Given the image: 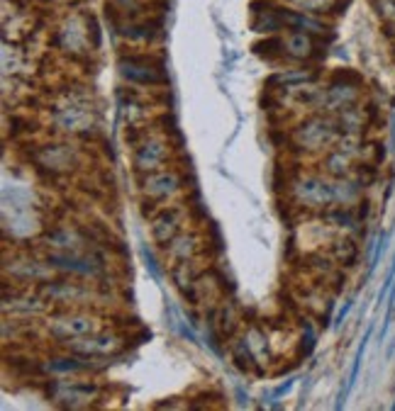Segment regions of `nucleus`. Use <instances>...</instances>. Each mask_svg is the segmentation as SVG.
Returning <instances> with one entry per match:
<instances>
[{"mask_svg": "<svg viewBox=\"0 0 395 411\" xmlns=\"http://www.w3.org/2000/svg\"><path fill=\"white\" fill-rule=\"evenodd\" d=\"M3 231L13 239H27L39 231L32 190L20 185L3 187Z\"/></svg>", "mask_w": 395, "mask_h": 411, "instance_id": "f257e3e1", "label": "nucleus"}, {"mask_svg": "<svg viewBox=\"0 0 395 411\" xmlns=\"http://www.w3.org/2000/svg\"><path fill=\"white\" fill-rule=\"evenodd\" d=\"M47 331L54 341L66 343V341H71V339H81V336L100 331V321H98V316L91 314V311L68 309V307H64L61 311L49 316Z\"/></svg>", "mask_w": 395, "mask_h": 411, "instance_id": "f03ea898", "label": "nucleus"}, {"mask_svg": "<svg viewBox=\"0 0 395 411\" xmlns=\"http://www.w3.org/2000/svg\"><path fill=\"white\" fill-rule=\"evenodd\" d=\"M44 261L49 268L64 275L91 277V280L105 275V263L100 261V256L86 254V251H49L44 254Z\"/></svg>", "mask_w": 395, "mask_h": 411, "instance_id": "7ed1b4c3", "label": "nucleus"}, {"mask_svg": "<svg viewBox=\"0 0 395 411\" xmlns=\"http://www.w3.org/2000/svg\"><path fill=\"white\" fill-rule=\"evenodd\" d=\"M117 68H120L122 81L132 83V86H166L169 83L164 63L154 56H144V54L122 56Z\"/></svg>", "mask_w": 395, "mask_h": 411, "instance_id": "20e7f679", "label": "nucleus"}, {"mask_svg": "<svg viewBox=\"0 0 395 411\" xmlns=\"http://www.w3.org/2000/svg\"><path fill=\"white\" fill-rule=\"evenodd\" d=\"M334 139H339L337 122L329 120V117H322V115L310 117V120L300 122V125L293 130V141L298 144L300 148H305V151L325 148V146H329Z\"/></svg>", "mask_w": 395, "mask_h": 411, "instance_id": "39448f33", "label": "nucleus"}, {"mask_svg": "<svg viewBox=\"0 0 395 411\" xmlns=\"http://www.w3.org/2000/svg\"><path fill=\"white\" fill-rule=\"evenodd\" d=\"M122 343H125V341H122V334L100 329V331H96V334L81 336V339H71L61 346L66 350H71V353L91 355V358H110V355L120 353Z\"/></svg>", "mask_w": 395, "mask_h": 411, "instance_id": "423d86ee", "label": "nucleus"}, {"mask_svg": "<svg viewBox=\"0 0 395 411\" xmlns=\"http://www.w3.org/2000/svg\"><path fill=\"white\" fill-rule=\"evenodd\" d=\"M37 292L44 297L47 304H61V307H76V304H86V300L93 297V290L83 282L76 280H47L39 282Z\"/></svg>", "mask_w": 395, "mask_h": 411, "instance_id": "0eeeda50", "label": "nucleus"}, {"mask_svg": "<svg viewBox=\"0 0 395 411\" xmlns=\"http://www.w3.org/2000/svg\"><path fill=\"white\" fill-rule=\"evenodd\" d=\"M293 200L310 210H327L334 205V183L320 176H303L293 183Z\"/></svg>", "mask_w": 395, "mask_h": 411, "instance_id": "6e6552de", "label": "nucleus"}, {"mask_svg": "<svg viewBox=\"0 0 395 411\" xmlns=\"http://www.w3.org/2000/svg\"><path fill=\"white\" fill-rule=\"evenodd\" d=\"M100 397V387L91 380L81 382H52L49 385V399L64 409H81L88 407L93 399Z\"/></svg>", "mask_w": 395, "mask_h": 411, "instance_id": "1a4fd4ad", "label": "nucleus"}, {"mask_svg": "<svg viewBox=\"0 0 395 411\" xmlns=\"http://www.w3.org/2000/svg\"><path fill=\"white\" fill-rule=\"evenodd\" d=\"M181 187H184V176H181L179 171H174V168H169V171H154V173H147L144 178H142V197L149 202H156V205L164 207L166 200H171V197H176L181 192Z\"/></svg>", "mask_w": 395, "mask_h": 411, "instance_id": "9d476101", "label": "nucleus"}, {"mask_svg": "<svg viewBox=\"0 0 395 411\" xmlns=\"http://www.w3.org/2000/svg\"><path fill=\"white\" fill-rule=\"evenodd\" d=\"M171 158V141L161 137H147L142 139L135 146V153H132V163H135V171L147 176V173L161 171V168L169 163Z\"/></svg>", "mask_w": 395, "mask_h": 411, "instance_id": "9b49d317", "label": "nucleus"}, {"mask_svg": "<svg viewBox=\"0 0 395 411\" xmlns=\"http://www.w3.org/2000/svg\"><path fill=\"white\" fill-rule=\"evenodd\" d=\"M59 49L68 54H83L91 42V17L88 15H71L66 17L57 29V37H54Z\"/></svg>", "mask_w": 395, "mask_h": 411, "instance_id": "f8f14e48", "label": "nucleus"}, {"mask_svg": "<svg viewBox=\"0 0 395 411\" xmlns=\"http://www.w3.org/2000/svg\"><path fill=\"white\" fill-rule=\"evenodd\" d=\"M34 163L52 176H64L78 166V153L68 144H44L34 151Z\"/></svg>", "mask_w": 395, "mask_h": 411, "instance_id": "ddd939ff", "label": "nucleus"}, {"mask_svg": "<svg viewBox=\"0 0 395 411\" xmlns=\"http://www.w3.org/2000/svg\"><path fill=\"white\" fill-rule=\"evenodd\" d=\"M186 217H188V212L181 205L159 207V212L151 217V239L166 249L181 234V226H184Z\"/></svg>", "mask_w": 395, "mask_h": 411, "instance_id": "4468645a", "label": "nucleus"}, {"mask_svg": "<svg viewBox=\"0 0 395 411\" xmlns=\"http://www.w3.org/2000/svg\"><path fill=\"white\" fill-rule=\"evenodd\" d=\"M5 275L13 277L15 282H20V285H29V282H42L49 277V265L47 261L44 263H39L37 258H32V256H17V258H5V265H3Z\"/></svg>", "mask_w": 395, "mask_h": 411, "instance_id": "2eb2a0df", "label": "nucleus"}, {"mask_svg": "<svg viewBox=\"0 0 395 411\" xmlns=\"http://www.w3.org/2000/svg\"><path fill=\"white\" fill-rule=\"evenodd\" d=\"M44 244L52 251H83L88 244L83 229L73 226H52L44 231Z\"/></svg>", "mask_w": 395, "mask_h": 411, "instance_id": "dca6fc26", "label": "nucleus"}, {"mask_svg": "<svg viewBox=\"0 0 395 411\" xmlns=\"http://www.w3.org/2000/svg\"><path fill=\"white\" fill-rule=\"evenodd\" d=\"M44 307H47V302L39 292L15 290L13 287V295H10V290H3L5 311L13 309V314H39V311H44Z\"/></svg>", "mask_w": 395, "mask_h": 411, "instance_id": "f3484780", "label": "nucleus"}, {"mask_svg": "<svg viewBox=\"0 0 395 411\" xmlns=\"http://www.w3.org/2000/svg\"><path fill=\"white\" fill-rule=\"evenodd\" d=\"M359 88L357 86H344V83H329L327 91L320 95L318 105L327 112H342L347 107L357 105Z\"/></svg>", "mask_w": 395, "mask_h": 411, "instance_id": "a211bd4d", "label": "nucleus"}, {"mask_svg": "<svg viewBox=\"0 0 395 411\" xmlns=\"http://www.w3.org/2000/svg\"><path fill=\"white\" fill-rule=\"evenodd\" d=\"M318 44H315V37L310 32H303V29H290L283 37V54H288L295 61H308V59L318 56Z\"/></svg>", "mask_w": 395, "mask_h": 411, "instance_id": "6ab92c4d", "label": "nucleus"}, {"mask_svg": "<svg viewBox=\"0 0 395 411\" xmlns=\"http://www.w3.org/2000/svg\"><path fill=\"white\" fill-rule=\"evenodd\" d=\"M202 251V239L195 231H181L169 246H166V256L171 261H186V258H195Z\"/></svg>", "mask_w": 395, "mask_h": 411, "instance_id": "aec40b11", "label": "nucleus"}, {"mask_svg": "<svg viewBox=\"0 0 395 411\" xmlns=\"http://www.w3.org/2000/svg\"><path fill=\"white\" fill-rule=\"evenodd\" d=\"M230 353H232L234 365L241 370V373L264 375V370H261V360L254 355V350H251V346H249V341L246 339H232L230 341Z\"/></svg>", "mask_w": 395, "mask_h": 411, "instance_id": "412c9836", "label": "nucleus"}, {"mask_svg": "<svg viewBox=\"0 0 395 411\" xmlns=\"http://www.w3.org/2000/svg\"><path fill=\"white\" fill-rule=\"evenodd\" d=\"M202 273H205V270L198 268V261L195 258L176 261L174 268H171V277H174V285L179 287V292H186L188 287H193L195 280Z\"/></svg>", "mask_w": 395, "mask_h": 411, "instance_id": "4be33fe9", "label": "nucleus"}, {"mask_svg": "<svg viewBox=\"0 0 395 411\" xmlns=\"http://www.w3.org/2000/svg\"><path fill=\"white\" fill-rule=\"evenodd\" d=\"M337 130H339V137L342 134H354V137H359L362 134V130L368 125L366 122V112L364 110H359L357 105H352V107H347V110H342V112H337Z\"/></svg>", "mask_w": 395, "mask_h": 411, "instance_id": "5701e85b", "label": "nucleus"}, {"mask_svg": "<svg viewBox=\"0 0 395 411\" xmlns=\"http://www.w3.org/2000/svg\"><path fill=\"white\" fill-rule=\"evenodd\" d=\"M251 29L261 34H276L278 29H285L283 17H281L278 8H269L264 10H254V20H251Z\"/></svg>", "mask_w": 395, "mask_h": 411, "instance_id": "b1692460", "label": "nucleus"}, {"mask_svg": "<svg viewBox=\"0 0 395 411\" xmlns=\"http://www.w3.org/2000/svg\"><path fill=\"white\" fill-rule=\"evenodd\" d=\"M210 319H212V324H215V329L220 331L222 339H234L237 326H239V316H237L234 307L222 304L220 309L210 311Z\"/></svg>", "mask_w": 395, "mask_h": 411, "instance_id": "393cba45", "label": "nucleus"}, {"mask_svg": "<svg viewBox=\"0 0 395 411\" xmlns=\"http://www.w3.org/2000/svg\"><path fill=\"white\" fill-rule=\"evenodd\" d=\"M325 173H327L329 178H334V180H342V178H349V176L354 173L352 156H347V153L339 151V148L329 151L327 156H325Z\"/></svg>", "mask_w": 395, "mask_h": 411, "instance_id": "a878e982", "label": "nucleus"}, {"mask_svg": "<svg viewBox=\"0 0 395 411\" xmlns=\"http://www.w3.org/2000/svg\"><path fill=\"white\" fill-rule=\"evenodd\" d=\"M315 78H318V73H313V71H285V73H278V76L269 78V83H266V86L303 88V86H308V83H313Z\"/></svg>", "mask_w": 395, "mask_h": 411, "instance_id": "bb28decb", "label": "nucleus"}, {"mask_svg": "<svg viewBox=\"0 0 395 411\" xmlns=\"http://www.w3.org/2000/svg\"><path fill=\"white\" fill-rule=\"evenodd\" d=\"M371 331H373V329H368V331H366V336H364V339H362V346H359L357 355H354V363H352V373H349L347 387H344V389H342V394H339L337 409H342V407H344V402H347L349 392H352V389H354V385H357L359 370H362V360H364V350H366V343H368V339H371Z\"/></svg>", "mask_w": 395, "mask_h": 411, "instance_id": "cd10ccee", "label": "nucleus"}, {"mask_svg": "<svg viewBox=\"0 0 395 411\" xmlns=\"http://www.w3.org/2000/svg\"><path fill=\"white\" fill-rule=\"evenodd\" d=\"M359 195H362V183L359 180L342 178V180L334 183V202H337V205L352 207V202H359Z\"/></svg>", "mask_w": 395, "mask_h": 411, "instance_id": "c85d7f7f", "label": "nucleus"}, {"mask_svg": "<svg viewBox=\"0 0 395 411\" xmlns=\"http://www.w3.org/2000/svg\"><path fill=\"white\" fill-rule=\"evenodd\" d=\"M332 254L339 265L352 268V265H357V261H359V246L354 239H339V241H334Z\"/></svg>", "mask_w": 395, "mask_h": 411, "instance_id": "c756f323", "label": "nucleus"}, {"mask_svg": "<svg viewBox=\"0 0 395 411\" xmlns=\"http://www.w3.org/2000/svg\"><path fill=\"white\" fill-rule=\"evenodd\" d=\"M288 3L303 10V13H329V10H337V0H288Z\"/></svg>", "mask_w": 395, "mask_h": 411, "instance_id": "7c9ffc66", "label": "nucleus"}, {"mask_svg": "<svg viewBox=\"0 0 395 411\" xmlns=\"http://www.w3.org/2000/svg\"><path fill=\"white\" fill-rule=\"evenodd\" d=\"M246 341H249V346H251V350H254V355L256 358H269V346H266V334L261 329H256V326H251L249 331H246ZM264 363V360H261Z\"/></svg>", "mask_w": 395, "mask_h": 411, "instance_id": "2f4dec72", "label": "nucleus"}, {"mask_svg": "<svg viewBox=\"0 0 395 411\" xmlns=\"http://www.w3.org/2000/svg\"><path fill=\"white\" fill-rule=\"evenodd\" d=\"M254 52L259 54V56L276 59V56H281V54H283V39L271 37V39H266V42H259V44H254Z\"/></svg>", "mask_w": 395, "mask_h": 411, "instance_id": "473e14b6", "label": "nucleus"}, {"mask_svg": "<svg viewBox=\"0 0 395 411\" xmlns=\"http://www.w3.org/2000/svg\"><path fill=\"white\" fill-rule=\"evenodd\" d=\"M354 176H357L359 183H362V187L373 185L378 178V163H359V166L354 168Z\"/></svg>", "mask_w": 395, "mask_h": 411, "instance_id": "72a5a7b5", "label": "nucleus"}, {"mask_svg": "<svg viewBox=\"0 0 395 411\" xmlns=\"http://www.w3.org/2000/svg\"><path fill=\"white\" fill-rule=\"evenodd\" d=\"M329 83H344V86H362L364 78L362 73L352 71V68H337V71L332 73V78H329Z\"/></svg>", "mask_w": 395, "mask_h": 411, "instance_id": "f704fd0d", "label": "nucleus"}, {"mask_svg": "<svg viewBox=\"0 0 395 411\" xmlns=\"http://www.w3.org/2000/svg\"><path fill=\"white\" fill-rule=\"evenodd\" d=\"M140 254H142V261H144L147 270H149V275L154 277L156 282H159V280H161V268H159V263H156L154 254H151V251L147 249V244H142V246H140Z\"/></svg>", "mask_w": 395, "mask_h": 411, "instance_id": "c9c22d12", "label": "nucleus"}, {"mask_svg": "<svg viewBox=\"0 0 395 411\" xmlns=\"http://www.w3.org/2000/svg\"><path fill=\"white\" fill-rule=\"evenodd\" d=\"M315 339H318V336H315L313 326H310L308 321H305V334H303V341H300V355H305V358H308V355H313V350H315Z\"/></svg>", "mask_w": 395, "mask_h": 411, "instance_id": "e433bc0d", "label": "nucleus"}, {"mask_svg": "<svg viewBox=\"0 0 395 411\" xmlns=\"http://www.w3.org/2000/svg\"><path fill=\"white\" fill-rule=\"evenodd\" d=\"M293 385H295V378H290V380H285L283 385H278V387L274 389V399H278V397H283V394H288L290 389H293Z\"/></svg>", "mask_w": 395, "mask_h": 411, "instance_id": "4c0bfd02", "label": "nucleus"}, {"mask_svg": "<svg viewBox=\"0 0 395 411\" xmlns=\"http://www.w3.org/2000/svg\"><path fill=\"white\" fill-rule=\"evenodd\" d=\"M142 0H112V5H115V10H137L140 8Z\"/></svg>", "mask_w": 395, "mask_h": 411, "instance_id": "58836bf2", "label": "nucleus"}, {"mask_svg": "<svg viewBox=\"0 0 395 411\" xmlns=\"http://www.w3.org/2000/svg\"><path fill=\"white\" fill-rule=\"evenodd\" d=\"M352 307H354V302H352V300L344 302V307H342V309H339V314L334 316V326H339L344 319H347V314H349V311H352Z\"/></svg>", "mask_w": 395, "mask_h": 411, "instance_id": "ea45409f", "label": "nucleus"}]
</instances>
